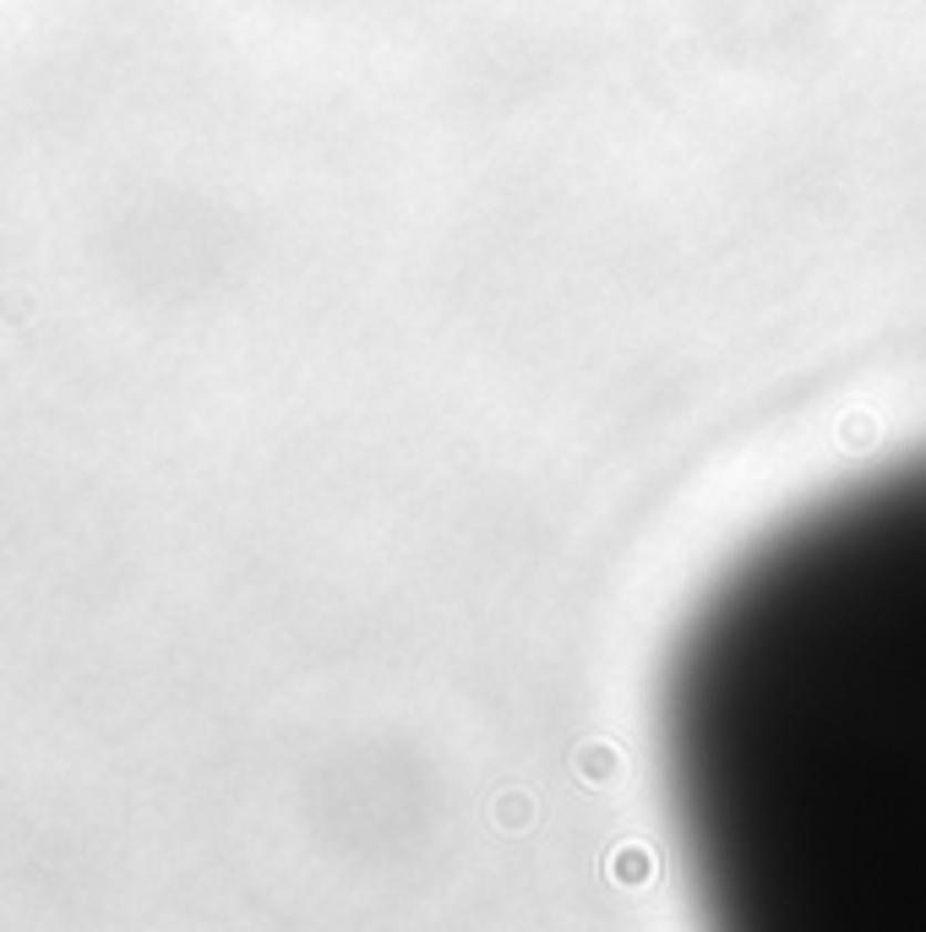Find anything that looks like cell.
<instances>
[{
	"label": "cell",
	"instance_id": "cell-1",
	"mask_svg": "<svg viewBox=\"0 0 926 932\" xmlns=\"http://www.w3.org/2000/svg\"><path fill=\"white\" fill-rule=\"evenodd\" d=\"M665 797L735 928L926 932V453L758 540L665 670Z\"/></svg>",
	"mask_w": 926,
	"mask_h": 932
}]
</instances>
